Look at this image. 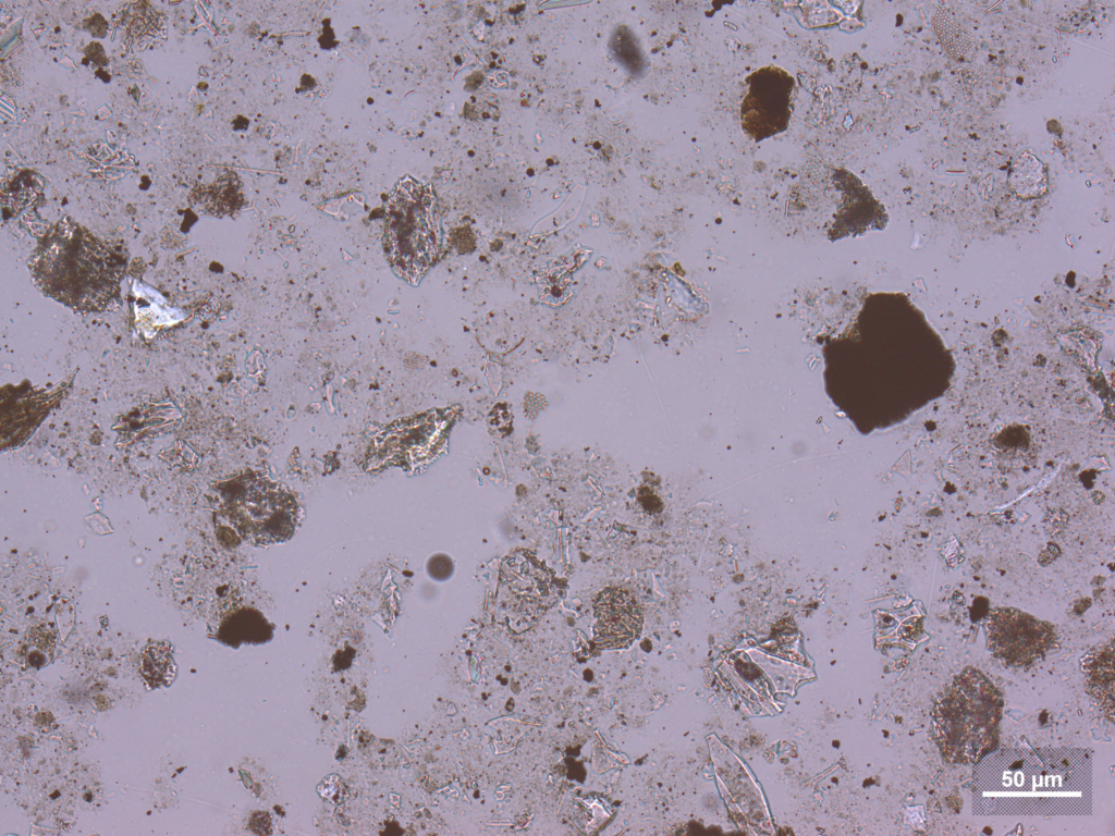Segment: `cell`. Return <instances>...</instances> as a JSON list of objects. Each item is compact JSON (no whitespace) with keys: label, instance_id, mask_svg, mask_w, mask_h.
I'll return each instance as SVG.
<instances>
[{"label":"cell","instance_id":"3","mask_svg":"<svg viewBox=\"0 0 1115 836\" xmlns=\"http://www.w3.org/2000/svg\"><path fill=\"white\" fill-rule=\"evenodd\" d=\"M438 238L430 186L404 176L392 190L385 208L383 243L393 271L417 284L438 254Z\"/></svg>","mask_w":1115,"mask_h":836},{"label":"cell","instance_id":"2","mask_svg":"<svg viewBox=\"0 0 1115 836\" xmlns=\"http://www.w3.org/2000/svg\"><path fill=\"white\" fill-rule=\"evenodd\" d=\"M1002 698L979 669L958 674L932 710L935 741L943 758L953 764H970L988 753L997 740Z\"/></svg>","mask_w":1115,"mask_h":836},{"label":"cell","instance_id":"16","mask_svg":"<svg viewBox=\"0 0 1115 836\" xmlns=\"http://www.w3.org/2000/svg\"><path fill=\"white\" fill-rule=\"evenodd\" d=\"M427 569L432 578L444 580L453 573V563L446 555L438 554L429 560Z\"/></svg>","mask_w":1115,"mask_h":836},{"label":"cell","instance_id":"6","mask_svg":"<svg viewBox=\"0 0 1115 836\" xmlns=\"http://www.w3.org/2000/svg\"><path fill=\"white\" fill-rule=\"evenodd\" d=\"M988 648L1012 665H1027L1049 652L1056 640L1051 624L1020 610L998 607L987 619Z\"/></svg>","mask_w":1115,"mask_h":836},{"label":"cell","instance_id":"13","mask_svg":"<svg viewBox=\"0 0 1115 836\" xmlns=\"http://www.w3.org/2000/svg\"><path fill=\"white\" fill-rule=\"evenodd\" d=\"M933 25L941 44L954 59L959 60L971 50L973 37L947 10L936 11Z\"/></svg>","mask_w":1115,"mask_h":836},{"label":"cell","instance_id":"5","mask_svg":"<svg viewBox=\"0 0 1115 836\" xmlns=\"http://www.w3.org/2000/svg\"><path fill=\"white\" fill-rule=\"evenodd\" d=\"M740 104L744 133L760 142L787 130L794 110L796 79L785 69L768 64L750 73Z\"/></svg>","mask_w":1115,"mask_h":836},{"label":"cell","instance_id":"9","mask_svg":"<svg viewBox=\"0 0 1115 836\" xmlns=\"http://www.w3.org/2000/svg\"><path fill=\"white\" fill-rule=\"evenodd\" d=\"M242 202L241 182L234 173H225L208 185H197L189 194L195 210L215 217L232 216Z\"/></svg>","mask_w":1115,"mask_h":836},{"label":"cell","instance_id":"15","mask_svg":"<svg viewBox=\"0 0 1115 836\" xmlns=\"http://www.w3.org/2000/svg\"><path fill=\"white\" fill-rule=\"evenodd\" d=\"M52 651L53 644L51 635L45 631L35 630V632L26 640L23 655L29 666L38 668L50 661Z\"/></svg>","mask_w":1115,"mask_h":836},{"label":"cell","instance_id":"10","mask_svg":"<svg viewBox=\"0 0 1115 836\" xmlns=\"http://www.w3.org/2000/svg\"><path fill=\"white\" fill-rule=\"evenodd\" d=\"M1114 646L1102 644L1086 655L1082 669L1086 675L1088 692L1096 699L1111 722L1114 716Z\"/></svg>","mask_w":1115,"mask_h":836},{"label":"cell","instance_id":"14","mask_svg":"<svg viewBox=\"0 0 1115 836\" xmlns=\"http://www.w3.org/2000/svg\"><path fill=\"white\" fill-rule=\"evenodd\" d=\"M41 188L42 184L36 173L21 172L4 183L2 187L3 206L8 205L10 209L19 212L37 198Z\"/></svg>","mask_w":1115,"mask_h":836},{"label":"cell","instance_id":"8","mask_svg":"<svg viewBox=\"0 0 1115 836\" xmlns=\"http://www.w3.org/2000/svg\"><path fill=\"white\" fill-rule=\"evenodd\" d=\"M595 642L602 649L624 648L638 636L642 613L634 595L623 588H606L595 601Z\"/></svg>","mask_w":1115,"mask_h":836},{"label":"cell","instance_id":"11","mask_svg":"<svg viewBox=\"0 0 1115 836\" xmlns=\"http://www.w3.org/2000/svg\"><path fill=\"white\" fill-rule=\"evenodd\" d=\"M1007 182L1019 198H1039L1047 189L1045 167L1036 156L1025 151L1013 161Z\"/></svg>","mask_w":1115,"mask_h":836},{"label":"cell","instance_id":"7","mask_svg":"<svg viewBox=\"0 0 1115 836\" xmlns=\"http://www.w3.org/2000/svg\"><path fill=\"white\" fill-rule=\"evenodd\" d=\"M448 420L429 411L389 427L376 443L379 463H417L430 457L442 443Z\"/></svg>","mask_w":1115,"mask_h":836},{"label":"cell","instance_id":"1","mask_svg":"<svg viewBox=\"0 0 1115 836\" xmlns=\"http://www.w3.org/2000/svg\"><path fill=\"white\" fill-rule=\"evenodd\" d=\"M27 266L44 295L76 312H103L121 304L124 262L71 218L49 230Z\"/></svg>","mask_w":1115,"mask_h":836},{"label":"cell","instance_id":"4","mask_svg":"<svg viewBox=\"0 0 1115 836\" xmlns=\"http://www.w3.org/2000/svg\"><path fill=\"white\" fill-rule=\"evenodd\" d=\"M234 524L241 534L258 544H273L292 538L298 506L281 483L266 478L248 480L233 502Z\"/></svg>","mask_w":1115,"mask_h":836},{"label":"cell","instance_id":"12","mask_svg":"<svg viewBox=\"0 0 1115 836\" xmlns=\"http://www.w3.org/2000/svg\"><path fill=\"white\" fill-rule=\"evenodd\" d=\"M139 672L150 687L170 686L176 676V664L167 643L148 646L139 660Z\"/></svg>","mask_w":1115,"mask_h":836}]
</instances>
